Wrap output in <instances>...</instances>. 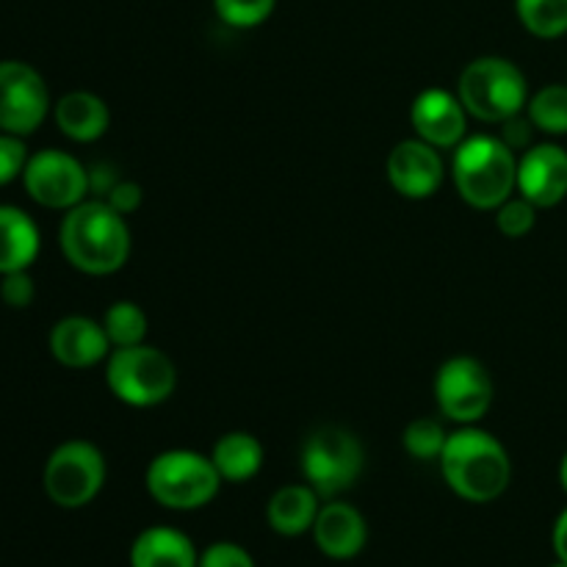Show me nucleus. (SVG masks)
<instances>
[{
	"label": "nucleus",
	"instance_id": "obj_3",
	"mask_svg": "<svg viewBox=\"0 0 567 567\" xmlns=\"http://www.w3.org/2000/svg\"><path fill=\"white\" fill-rule=\"evenodd\" d=\"M457 194L476 210H496L518 192V155L502 136H471L454 147Z\"/></svg>",
	"mask_w": 567,
	"mask_h": 567
},
{
	"label": "nucleus",
	"instance_id": "obj_27",
	"mask_svg": "<svg viewBox=\"0 0 567 567\" xmlns=\"http://www.w3.org/2000/svg\"><path fill=\"white\" fill-rule=\"evenodd\" d=\"M537 208L524 197H509L496 208V227L507 238H524L535 230Z\"/></svg>",
	"mask_w": 567,
	"mask_h": 567
},
{
	"label": "nucleus",
	"instance_id": "obj_16",
	"mask_svg": "<svg viewBox=\"0 0 567 567\" xmlns=\"http://www.w3.org/2000/svg\"><path fill=\"white\" fill-rule=\"evenodd\" d=\"M313 540L324 557L336 559V563H347V559H354L365 548L369 526H365V518L360 515L358 507L330 498L319 509V518L313 524Z\"/></svg>",
	"mask_w": 567,
	"mask_h": 567
},
{
	"label": "nucleus",
	"instance_id": "obj_35",
	"mask_svg": "<svg viewBox=\"0 0 567 567\" xmlns=\"http://www.w3.org/2000/svg\"><path fill=\"white\" fill-rule=\"evenodd\" d=\"M551 567H567V563H563V559H557V563H554Z\"/></svg>",
	"mask_w": 567,
	"mask_h": 567
},
{
	"label": "nucleus",
	"instance_id": "obj_31",
	"mask_svg": "<svg viewBox=\"0 0 567 567\" xmlns=\"http://www.w3.org/2000/svg\"><path fill=\"white\" fill-rule=\"evenodd\" d=\"M103 199L116 210V214L131 216L133 210H138V205H142V186L133 181H120Z\"/></svg>",
	"mask_w": 567,
	"mask_h": 567
},
{
	"label": "nucleus",
	"instance_id": "obj_10",
	"mask_svg": "<svg viewBox=\"0 0 567 567\" xmlns=\"http://www.w3.org/2000/svg\"><path fill=\"white\" fill-rule=\"evenodd\" d=\"M53 114L42 72L20 59L0 61V131L28 138Z\"/></svg>",
	"mask_w": 567,
	"mask_h": 567
},
{
	"label": "nucleus",
	"instance_id": "obj_18",
	"mask_svg": "<svg viewBox=\"0 0 567 567\" xmlns=\"http://www.w3.org/2000/svg\"><path fill=\"white\" fill-rule=\"evenodd\" d=\"M42 252V233L33 216L17 205L0 203V275L31 269Z\"/></svg>",
	"mask_w": 567,
	"mask_h": 567
},
{
	"label": "nucleus",
	"instance_id": "obj_34",
	"mask_svg": "<svg viewBox=\"0 0 567 567\" xmlns=\"http://www.w3.org/2000/svg\"><path fill=\"white\" fill-rule=\"evenodd\" d=\"M559 485H563V491L567 493V452H565L563 463H559Z\"/></svg>",
	"mask_w": 567,
	"mask_h": 567
},
{
	"label": "nucleus",
	"instance_id": "obj_7",
	"mask_svg": "<svg viewBox=\"0 0 567 567\" xmlns=\"http://www.w3.org/2000/svg\"><path fill=\"white\" fill-rule=\"evenodd\" d=\"M299 465H302L305 482L321 498H338L363 474V443L343 426H319L305 441Z\"/></svg>",
	"mask_w": 567,
	"mask_h": 567
},
{
	"label": "nucleus",
	"instance_id": "obj_15",
	"mask_svg": "<svg viewBox=\"0 0 567 567\" xmlns=\"http://www.w3.org/2000/svg\"><path fill=\"white\" fill-rule=\"evenodd\" d=\"M48 347L55 363L72 371L92 369L111 354L103 321H94L89 316H64L55 321L48 336Z\"/></svg>",
	"mask_w": 567,
	"mask_h": 567
},
{
	"label": "nucleus",
	"instance_id": "obj_28",
	"mask_svg": "<svg viewBox=\"0 0 567 567\" xmlns=\"http://www.w3.org/2000/svg\"><path fill=\"white\" fill-rule=\"evenodd\" d=\"M28 158H31V153L25 147V138L0 131V188L22 181Z\"/></svg>",
	"mask_w": 567,
	"mask_h": 567
},
{
	"label": "nucleus",
	"instance_id": "obj_22",
	"mask_svg": "<svg viewBox=\"0 0 567 567\" xmlns=\"http://www.w3.org/2000/svg\"><path fill=\"white\" fill-rule=\"evenodd\" d=\"M535 131L546 136H567V83H548L526 103Z\"/></svg>",
	"mask_w": 567,
	"mask_h": 567
},
{
	"label": "nucleus",
	"instance_id": "obj_20",
	"mask_svg": "<svg viewBox=\"0 0 567 567\" xmlns=\"http://www.w3.org/2000/svg\"><path fill=\"white\" fill-rule=\"evenodd\" d=\"M319 493L305 482V485H286L275 491V496L266 504V520L280 537H302L305 532H313L319 518Z\"/></svg>",
	"mask_w": 567,
	"mask_h": 567
},
{
	"label": "nucleus",
	"instance_id": "obj_5",
	"mask_svg": "<svg viewBox=\"0 0 567 567\" xmlns=\"http://www.w3.org/2000/svg\"><path fill=\"white\" fill-rule=\"evenodd\" d=\"M147 493L166 509L192 513L216 498L221 476L214 460L192 449H169L150 460L144 474Z\"/></svg>",
	"mask_w": 567,
	"mask_h": 567
},
{
	"label": "nucleus",
	"instance_id": "obj_4",
	"mask_svg": "<svg viewBox=\"0 0 567 567\" xmlns=\"http://www.w3.org/2000/svg\"><path fill=\"white\" fill-rule=\"evenodd\" d=\"M457 97L471 116L502 125L524 114L529 103V83L515 61L504 55H480L460 75Z\"/></svg>",
	"mask_w": 567,
	"mask_h": 567
},
{
	"label": "nucleus",
	"instance_id": "obj_2",
	"mask_svg": "<svg viewBox=\"0 0 567 567\" xmlns=\"http://www.w3.org/2000/svg\"><path fill=\"white\" fill-rule=\"evenodd\" d=\"M446 485L471 504H491L507 493L513 482V460L498 437L474 424L452 432L441 454Z\"/></svg>",
	"mask_w": 567,
	"mask_h": 567
},
{
	"label": "nucleus",
	"instance_id": "obj_25",
	"mask_svg": "<svg viewBox=\"0 0 567 567\" xmlns=\"http://www.w3.org/2000/svg\"><path fill=\"white\" fill-rule=\"evenodd\" d=\"M446 441H449V432L443 430L441 421L435 419L410 421L408 430H404L402 435V443L404 449H408L410 457L424 460V463H430V460H441L443 449H446Z\"/></svg>",
	"mask_w": 567,
	"mask_h": 567
},
{
	"label": "nucleus",
	"instance_id": "obj_1",
	"mask_svg": "<svg viewBox=\"0 0 567 567\" xmlns=\"http://www.w3.org/2000/svg\"><path fill=\"white\" fill-rule=\"evenodd\" d=\"M59 247L72 269L89 277H105L127 264L133 249L131 227L105 199L89 197L64 210L59 225Z\"/></svg>",
	"mask_w": 567,
	"mask_h": 567
},
{
	"label": "nucleus",
	"instance_id": "obj_13",
	"mask_svg": "<svg viewBox=\"0 0 567 567\" xmlns=\"http://www.w3.org/2000/svg\"><path fill=\"white\" fill-rule=\"evenodd\" d=\"M410 125L421 142L437 150H454L468 133V111L446 89H424L410 105Z\"/></svg>",
	"mask_w": 567,
	"mask_h": 567
},
{
	"label": "nucleus",
	"instance_id": "obj_8",
	"mask_svg": "<svg viewBox=\"0 0 567 567\" xmlns=\"http://www.w3.org/2000/svg\"><path fill=\"white\" fill-rule=\"evenodd\" d=\"M105 485V457L94 443L64 441L50 452L42 487L61 509H81L100 496Z\"/></svg>",
	"mask_w": 567,
	"mask_h": 567
},
{
	"label": "nucleus",
	"instance_id": "obj_26",
	"mask_svg": "<svg viewBox=\"0 0 567 567\" xmlns=\"http://www.w3.org/2000/svg\"><path fill=\"white\" fill-rule=\"evenodd\" d=\"M277 0H214V11L225 25L249 31L264 25L275 11Z\"/></svg>",
	"mask_w": 567,
	"mask_h": 567
},
{
	"label": "nucleus",
	"instance_id": "obj_30",
	"mask_svg": "<svg viewBox=\"0 0 567 567\" xmlns=\"http://www.w3.org/2000/svg\"><path fill=\"white\" fill-rule=\"evenodd\" d=\"M197 567H255L252 554L238 543H210L203 554H199Z\"/></svg>",
	"mask_w": 567,
	"mask_h": 567
},
{
	"label": "nucleus",
	"instance_id": "obj_24",
	"mask_svg": "<svg viewBox=\"0 0 567 567\" xmlns=\"http://www.w3.org/2000/svg\"><path fill=\"white\" fill-rule=\"evenodd\" d=\"M103 327L114 349L136 347V343H144V338H147V313L136 302H131V299H120V302H114L105 310Z\"/></svg>",
	"mask_w": 567,
	"mask_h": 567
},
{
	"label": "nucleus",
	"instance_id": "obj_21",
	"mask_svg": "<svg viewBox=\"0 0 567 567\" xmlns=\"http://www.w3.org/2000/svg\"><path fill=\"white\" fill-rule=\"evenodd\" d=\"M264 457L266 452L258 437L241 430L225 432L210 449V460H214L221 482H233V485L255 480L264 468Z\"/></svg>",
	"mask_w": 567,
	"mask_h": 567
},
{
	"label": "nucleus",
	"instance_id": "obj_33",
	"mask_svg": "<svg viewBox=\"0 0 567 567\" xmlns=\"http://www.w3.org/2000/svg\"><path fill=\"white\" fill-rule=\"evenodd\" d=\"M551 546H554V554H557V559L567 563V507L559 513V518L554 520Z\"/></svg>",
	"mask_w": 567,
	"mask_h": 567
},
{
	"label": "nucleus",
	"instance_id": "obj_9",
	"mask_svg": "<svg viewBox=\"0 0 567 567\" xmlns=\"http://www.w3.org/2000/svg\"><path fill=\"white\" fill-rule=\"evenodd\" d=\"M22 188L42 208L70 210L89 199L92 181H89V169L75 155L59 147H44L28 158Z\"/></svg>",
	"mask_w": 567,
	"mask_h": 567
},
{
	"label": "nucleus",
	"instance_id": "obj_6",
	"mask_svg": "<svg viewBox=\"0 0 567 567\" xmlns=\"http://www.w3.org/2000/svg\"><path fill=\"white\" fill-rule=\"evenodd\" d=\"M105 385L127 408H155L175 393L177 369L169 354L150 343L111 349Z\"/></svg>",
	"mask_w": 567,
	"mask_h": 567
},
{
	"label": "nucleus",
	"instance_id": "obj_32",
	"mask_svg": "<svg viewBox=\"0 0 567 567\" xmlns=\"http://www.w3.org/2000/svg\"><path fill=\"white\" fill-rule=\"evenodd\" d=\"M504 125V133L502 138L509 144L513 150H529V142H532V120L529 116H513V120L502 122Z\"/></svg>",
	"mask_w": 567,
	"mask_h": 567
},
{
	"label": "nucleus",
	"instance_id": "obj_17",
	"mask_svg": "<svg viewBox=\"0 0 567 567\" xmlns=\"http://www.w3.org/2000/svg\"><path fill=\"white\" fill-rule=\"evenodd\" d=\"M55 127L75 144H92L111 127V111L100 94L75 89L53 103Z\"/></svg>",
	"mask_w": 567,
	"mask_h": 567
},
{
	"label": "nucleus",
	"instance_id": "obj_12",
	"mask_svg": "<svg viewBox=\"0 0 567 567\" xmlns=\"http://www.w3.org/2000/svg\"><path fill=\"white\" fill-rule=\"evenodd\" d=\"M388 183L408 199H430L443 186L441 150L415 138H404L391 150L385 164Z\"/></svg>",
	"mask_w": 567,
	"mask_h": 567
},
{
	"label": "nucleus",
	"instance_id": "obj_23",
	"mask_svg": "<svg viewBox=\"0 0 567 567\" xmlns=\"http://www.w3.org/2000/svg\"><path fill=\"white\" fill-rule=\"evenodd\" d=\"M515 14L537 39H559L567 33V0H515Z\"/></svg>",
	"mask_w": 567,
	"mask_h": 567
},
{
	"label": "nucleus",
	"instance_id": "obj_29",
	"mask_svg": "<svg viewBox=\"0 0 567 567\" xmlns=\"http://www.w3.org/2000/svg\"><path fill=\"white\" fill-rule=\"evenodd\" d=\"M37 299V282H33L31 269L11 271V275H0V302L11 310L31 308Z\"/></svg>",
	"mask_w": 567,
	"mask_h": 567
},
{
	"label": "nucleus",
	"instance_id": "obj_14",
	"mask_svg": "<svg viewBox=\"0 0 567 567\" xmlns=\"http://www.w3.org/2000/svg\"><path fill=\"white\" fill-rule=\"evenodd\" d=\"M518 194L537 210L557 208L567 197V150L554 142L524 150L518 158Z\"/></svg>",
	"mask_w": 567,
	"mask_h": 567
},
{
	"label": "nucleus",
	"instance_id": "obj_19",
	"mask_svg": "<svg viewBox=\"0 0 567 567\" xmlns=\"http://www.w3.org/2000/svg\"><path fill=\"white\" fill-rule=\"evenodd\" d=\"M194 543L175 526H150L133 540L131 567H197Z\"/></svg>",
	"mask_w": 567,
	"mask_h": 567
},
{
	"label": "nucleus",
	"instance_id": "obj_11",
	"mask_svg": "<svg viewBox=\"0 0 567 567\" xmlns=\"http://www.w3.org/2000/svg\"><path fill=\"white\" fill-rule=\"evenodd\" d=\"M435 399L449 421L471 426L487 415L493 404L491 371L476 358H449L437 369Z\"/></svg>",
	"mask_w": 567,
	"mask_h": 567
}]
</instances>
